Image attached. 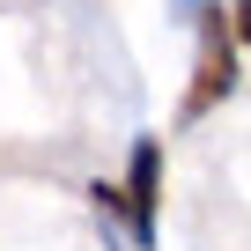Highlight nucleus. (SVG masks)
Wrapping results in <instances>:
<instances>
[{
  "mask_svg": "<svg viewBox=\"0 0 251 251\" xmlns=\"http://www.w3.org/2000/svg\"><path fill=\"white\" fill-rule=\"evenodd\" d=\"M222 23H229L236 45H251V0H229V15H222Z\"/></svg>",
  "mask_w": 251,
  "mask_h": 251,
  "instance_id": "7ed1b4c3",
  "label": "nucleus"
},
{
  "mask_svg": "<svg viewBox=\"0 0 251 251\" xmlns=\"http://www.w3.org/2000/svg\"><path fill=\"white\" fill-rule=\"evenodd\" d=\"M155 207H163V141H133V163H126V185H118V222L133 229V244L148 251L155 244Z\"/></svg>",
  "mask_w": 251,
  "mask_h": 251,
  "instance_id": "f03ea898",
  "label": "nucleus"
},
{
  "mask_svg": "<svg viewBox=\"0 0 251 251\" xmlns=\"http://www.w3.org/2000/svg\"><path fill=\"white\" fill-rule=\"evenodd\" d=\"M229 89H236V37H229V23H222V15H200V59H192V89H185L177 118H185V126H192V118H207Z\"/></svg>",
  "mask_w": 251,
  "mask_h": 251,
  "instance_id": "f257e3e1",
  "label": "nucleus"
}]
</instances>
